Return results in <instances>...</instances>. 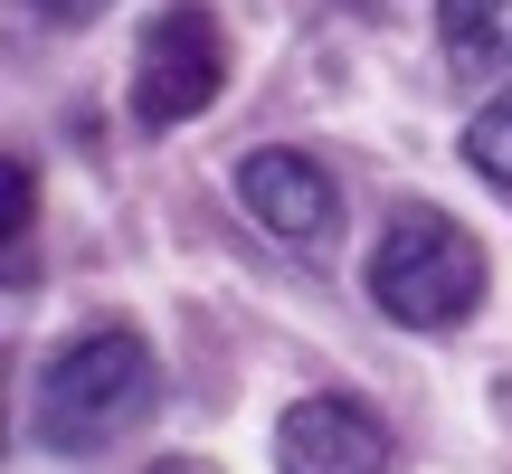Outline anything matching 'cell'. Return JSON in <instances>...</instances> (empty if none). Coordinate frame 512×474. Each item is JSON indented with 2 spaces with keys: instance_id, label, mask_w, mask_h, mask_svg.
<instances>
[{
  "instance_id": "obj_1",
  "label": "cell",
  "mask_w": 512,
  "mask_h": 474,
  "mask_svg": "<svg viewBox=\"0 0 512 474\" xmlns=\"http://www.w3.org/2000/svg\"><path fill=\"white\" fill-rule=\"evenodd\" d=\"M152 399H162L152 342L133 323H95L38 370V437L57 456H105L114 437H133L152 418Z\"/></svg>"
},
{
  "instance_id": "obj_2",
  "label": "cell",
  "mask_w": 512,
  "mask_h": 474,
  "mask_svg": "<svg viewBox=\"0 0 512 474\" xmlns=\"http://www.w3.org/2000/svg\"><path fill=\"white\" fill-rule=\"evenodd\" d=\"M370 304L399 332H456L484 304V247L446 209H399L370 247Z\"/></svg>"
},
{
  "instance_id": "obj_3",
  "label": "cell",
  "mask_w": 512,
  "mask_h": 474,
  "mask_svg": "<svg viewBox=\"0 0 512 474\" xmlns=\"http://www.w3.org/2000/svg\"><path fill=\"white\" fill-rule=\"evenodd\" d=\"M228 86V29L200 10V0H171V10L143 19L133 38V124L171 133V124H200Z\"/></svg>"
},
{
  "instance_id": "obj_4",
  "label": "cell",
  "mask_w": 512,
  "mask_h": 474,
  "mask_svg": "<svg viewBox=\"0 0 512 474\" xmlns=\"http://www.w3.org/2000/svg\"><path fill=\"white\" fill-rule=\"evenodd\" d=\"M275 474H389V427L361 399H294L275 418Z\"/></svg>"
},
{
  "instance_id": "obj_5",
  "label": "cell",
  "mask_w": 512,
  "mask_h": 474,
  "mask_svg": "<svg viewBox=\"0 0 512 474\" xmlns=\"http://www.w3.org/2000/svg\"><path fill=\"white\" fill-rule=\"evenodd\" d=\"M238 200H247V219L266 228V237L313 247V237L332 228V171L313 162V152L266 143V152H247V162H238Z\"/></svg>"
},
{
  "instance_id": "obj_6",
  "label": "cell",
  "mask_w": 512,
  "mask_h": 474,
  "mask_svg": "<svg viewBox=\"0 0 512 474\" xmlns=\"http://www.w3.org/2000/svg\"><path fill=\"white\" fill-rule=\"evenodd\" d=\"M437 38L465 76H512V0H437Z\"/></svg>"
},
{
  "instance_id": "obj_7",
  "label": "cell",
  "mask_w": 512,
  "mask_h": 474,
  "mask_svg": "<svg viewBox=\"0 0 512 474\" xmlns=\"http://www.w3.org/2000/svg\"><path fill=\"white\" fill-rule=\"evenodd\" d=\"M465 162H475V181L512 190V95H494V105L465 124Z\"/></svg>"
},
{
  "instance_id": "obj_8",
  "label": "cell",
  "mask_w": 512,
  "mask_h": 474,
  "mask_svg": "<svg viewBox=\"0 0 512 474\" xmlns=\"http://www.w3.org/2000/svg\"><path fill=\"white\" fill-rule=\"evenodd\" d=\"M38 10H48V19H95L105 0H38Z\"/></svg>"
},
{
  "instance_id": "obj_9",
  "label": "cell",
  "mask_w": 512,
  "mask_h": 474,
  "mask_svg": "<svg viewBox=\"0 0 512 474\" xmlns=\"http://www.w3.org/2000/svg\"><path fill=\"white\" fill-rule=\"evenodd\" d=\"M152 474H209V465H181V456H171V465H152Z\"/></svg>"
}]
</instances>
